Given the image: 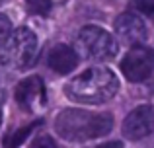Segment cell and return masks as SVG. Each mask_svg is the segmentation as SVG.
Returning <instances> with one entry per match:
<instances>
[{
    "label": "cell",
    "instance_id": "cell-9",
    "mask_svg": "<svg viewBox=\"0 0 154 148\" xmlns=\"http://www.w3.org/2000/svg\"><path fill=\"white\" fill-rule=\"evenodd\" d=\"M78 65V55L72 47L64 43H57L47 53V66L57 74H68Z\"/></svg>",
    "mask_w": 154,
    "mask_h": 148
},
{
    "label": "cell",
    "instance_id": "cell-17",
    "mask_svg": "<svg viewBox=\"0 0 154 148\" xmlns=\"http://www.w3.org/2000/svg\"><path fill=\"white\" fill-rule=\"evenodd\" d=\"M2 2H4V0H0V4H2Z\"/></svg>",
    "mask_w": 154,
    "mask_h": 148
},
{
    "label": "cell",
    "instance_id": "cell-3",
    "mask_svg": "<svg viewBox=\"0 0 154 148\" xmlns=\"http://www.w3.org/2000/svg\"><path fill=\"white\" fill-rule=\"evenodd\" d=\"M37 35L27 27H18L0 45V65L8 70H27L37 59Z\"/></svg>",
    "mask_w": 154,
    "mask_h": 148
},
{
    "label": "cell",
    "instance_id": "cell-6",
    "mask_svg": "<svg viewBox=\"0 0 154 148\" xmlns=\"http://www.w3.org/2000/svg\"><path fill=\"white\" fill-rule=\"evenodd\" d=\"M154 133V107L139 105L125 117L123 121V137L129 140H140Z\"/></svg>",
    "mask_w": 154,
    "mask_h": 148
},
{
    "label": "cell",
    "instance_id": "cell-8",
    "mask_svg": "<svg viewBox=\"0 0 154 148\" xmlns=\"http://www.w3.org/2000/svg\"><path fill=\"white\" fill-rule=\"evenodd\" d=\"M16 101L23 111H31L37 103H45V86L39 76H29L16 86Z\"/></svg>",
    "mask_w": 154,
    "mask_h": 148
},
{
    "label": "cell",
    "instance_id": "cell-14",
    "mask_svg": "<svg viewBox=\"0 0 154 148\" xmlns=\"http://www.w3.org/2000/svg\"><path fill=\"white\" fill-rule=\"evenodd\" d=\"M29 148H59V146H57L55 140L49 138V137H37Z\"/></svg>",
    "mask_w": 154,
    "mask_h": 148
},
{
    "label": "cell",
    "instance_id": "cell-15",
    "mask_svg": "<svg viewBox=\"0 0 154 148\" xmlns=\"http://www.w3.org/2000/svg\"><path fill=\"white\" fill-rule=\"evenodd\" d=\"M98 148H123V144H121V142H117V140H113V142H105V144L98 146Z\"/></svg>",
    "mask_w": 154,
    "mask_h": 148
},
{
    "label": "cell",
    "instance_id": "cell-11",
    "mask_svg": "<svg viewBox=\"0 0 154 148\" xmlns=\"http://www.w3.org/2000/svg\"><path fill=\"white\" fill-rule=\"evenodd\" d=\"M26 6L31 14H37V16H47L53 6L51 0H26Z\"/></svg>",
    "mask_w": 154,
    "mask_h": 148
},
{
    "label": "cell",
    "instance_id": "cell-7",
    "mask_svg": "<svg viewBox=\"0 0 154 148\" xmlns=\"http://www.w3.org/2000/svg\"><path fill=\"white\" fill-rule=\"evenodd\" d=\"M115 31L119 35V39L127 45H140L146 39V26L137 14L125 12V14L117 16L115 20Z\"/></svg>",
    "mask_w": 154,
    "mask_h": 148
},
{
    "label": "cell",
    "instance_id": "cell-13",
    "mask_svg": "<svg viewBox=\"0 0 154 148\" xmlns=\"http://www.w3.org/2000/svg\"><path fill=\"white\" fill-rule=\"evenodd\" d=\"M12 33V23L4 14H0V45L8 39V35Z\"/></svg>",
    "mask_w": 154,
    "mask_h": 148
},
{
    "label": "cell",
    "instance_id": "cell-10",
    "mask_svg": "<svg viewBox=\"0 0 154 148\" xmlns=\"http://www.w3.org/2000/svg\"><path fill=\"white\" fill-rule=\"evenodd\" d=\"M41 123H43V119H37V121L29 123L27 127H22V129H18V131H14V133H10L6 138H4V148H18L27 137H29L31 133H33L35 129H37V127H41Z\"/></svg>",
    "mask_w": 154,
    "mask_h": 148
},
{
    "label": "cell",
    "instance_id": "cell-5",
    "mask_svg": "<svg viewBox=\"0 0 154 148\" xmlns=\"http://www.w3.org/2000/svg\"><path fill=\"white\" fill-rule=\"evenodd\" d=\"M121 72L129 82H143L154 72V51L146 45L131 47L121 61Z\"/></svg>",
    "mask_w": 154,
    "mask_h": 148
},
{
    "label": "cell",
    "instance_id": "cell-16",
    "mask_svg": "<svg viewBox=\"0 0 154 148\" xmlns=\"http://www.w3.org/2000/svg\"><path fill=\"white\" fill-rule=\"evenodd\" d=\"M0 123H2V109H0Z\"/></svg>",
    "mask_w": 154,
    "mask_h": 148
},
{
    "label": "cell",
    "instance_id": "cell-2",
    "mask_svg": "<svg viewBox=\"0 0 154 148\" xmlns=\"http://www.w3.org/2000/svg\"><path fill=\"white\" fill-rule=\"evenodd\" d=\"M111 129H113V117L109 113L64 109L55 119L57 134L70 142H86L98 137H105Z\"/></svg>",
    "mask_w": 154,
    "mask_h": 148
},
{
    "label": "cell",
    "instance_id": "cell-1",
    "mask_svg": "<svg viewBox=\"0 0 154 148\" xmlns=\"http://www.w3.org/2000/svg\"><path fill=\"white\" fill-rule=\"evenodd\" d=\"M119 90V80L117 76L105 66H92L84 70L80 76H74L66 84L68 99L84 105H100L113 98Z\"/></svg>",
    "mask_w": 154,
    "mask_h": 148
},
{
    "label": "cell",
    "instance_id": "cell-4",
    "mask_svg": "<svg viewBox=\"0 0 154 148\" xmlns=\"http://www.w3.org/2000/svg\"><path fill=\"white\" fill-rule=\"evenodd\" d=\"M80 51L84 57L94 61H107L117 55V43L111 37L109 31H105L100 26H86L80 29L76 37Z\"/></svg>",
    "mask_w": 154,
    "mask_h": 148
},
{
    "label": "cell",
    "instance_id": "cell-12",
    "mask_svg": "<svg viewBox=\"0 0 154 148\" xmlns=\"http://www.w3.org/2000/svg\"><path fill=\"white\" fill-rule=\"evenodd\" d=\"M133 8L154 22V0H131Z\"/></svg>",
    "mask_w": 154,
    "mask_h": 148
}]
</instances>
